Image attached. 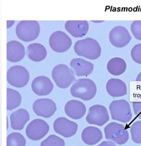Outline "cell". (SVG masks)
<instances>
[{
  "label": "cell",
  "mask_w": 141,
  "mask_h": 146,
  "mask_svg": "<svg viewBox=\"0 0 141 146\" xmlns=\"http://www.w3.org/2000/svg\"><path fill=\"white\" fill-rule=\"evenodd\" d=\"M74 50L78 56L91 60L99 58L101 52L99 43L91 38L77 41L74 45Z\"/></svg>",
  "instance_id": "cell-1"
},
{
  "label": "cell",
  "mask_w": 141,
  "mask_h": 146,
  "mask_svg": "<svg viewBox=\"0 0 141 146\" xmlns=\"http://www.w3.org/2000/svg\"><path fill=\"white\" fill-rule=\"evenodd\" d=\"M96 90V86L94 82L88 78L76 80L70 89L72 96L84 101L89 100L93 98Z\"/></svg>",
  "instance_id": "cell-2"
},
{
  "label": "cell",
  "mask_w": 141,
  "mask_h": 146,
  "mask_svg": "<svg viewBox=\"0 0 141 146\" xmlns=\"http://www.w3.org/2000/svg\"><path fill=\"white\" fill-rule=\"evenodd\" d=\"M40 27L36 21H21L17 24L16 33L21 40L29 42L36 39L39 35Z\"/></svg>",
  "instance_id": "cell-3"
},
{
  "label": "cell",
  "mask_w": 141,
  "mask_h": 146,
  "mask_svg": "<svg viewBox=\"0 0 141 146\" xmlns=\"http://www.w3.org/2000/svg\"><path fill=\"white\" fill-rule=\"evenodd\" d=\"M109 109L112 119L122 123L129 122L132 117L130 106L124 99L115 100L110 105Z\"/></svg>",
  "instance_id": "cell-4"
},
{
  "label": "cell",
  "mask_w": 141,
  "mask_h": 146,
  "mask_svg": "<svg viewBox=\"0 0 141 146\" xmlns=\"http://www.w3.org/2000/svg\"><path fill=\"white\" fill-rule=\"evenodd\" d=\"M104 131L106 139L117 144H124L129 139L128 132L124 126L116 122L108 124L104 127Z\"/></svg>",
  "instance_id": "cell-5"
},
{
  "label": "cell",
  "mask_w": 141,
  "mask_h": 146,
  "mask_svg": "<svg viewBox=\"0 0 141 146\" xmlns=\"http://www.w3.org/2000/svg\"><path fill=\"white\" fill-rule=\"evenodd\" d=\"M52 76L57 86L63 89L69 87L75 80L73 71L63 64L57 65L53 68Z\"/></svg>",
  "instance_id": "cell-6"
},
{
  "label": "cell",
  "mask_w": 141,
  "mask_h": 146,
  "mask_svg": "<svg viewBox=\"0 0 141 146\" xmlns=\"http://www.w3.org/2000/svg\"><path fill=\"white\" fill-rule=\"evenodd\" d=\"M30 76L29 72L24 67L19 65L11 67L7 74L8 82L11 86L17 88L25 86L28 83Z\"/></svg>",
  "instance_id": "cell-7"
},
{
  "label": "cell",
  "mask_w": 141,
  "mask_h": 146,
  "mask_svg": "<svg viewBox=\"0 0 141 146\" xmlns=\"http://www.w3.org/2000/svg\"><path fill=\"white\" fill-rule=\"evenodd\" d=\"M49 126L44 120L40 119H35L27 125L25 130L27 136L33 141L40 140L48 133Z\"/></svg>",
  "instance_id": "cell-8"
},
{
  "label": "cell",
  "mask_w": 141,
  "mask_h": 146,
  "mask_svg": "<svg viewBox=\"0 0 141 146\" xmlns=\"http://www.w3.org/2000/svg\"><path fill=\"white\" fill-rule=\"evenodd\" d=\"M49 44L53 50L57 52L62 53L69 49L72 45V41L65 33L58 31L51 34L49 39Z\"/></svg>",
  "instance_id": "cell-9"
},
{
  "label": "cell",
  "mask_w": 141,
  "mask_h": 146,
  "mask_svg": "<svg viewBox=\"0 0 141 146\" xmlns=\"http://www.w3.org/2000/svg\"><path fill=\"white\" fill-rule=\"evenodd\" d=\"M109 117L107 110L104 106L100 105H93L89 109L86 117L87 122L90 124L102 126L108 122Z\"/></svg>",
  "instance_id": "cell-10"
},
{
  "label": "cell",
  "mask_w": 141,
  "mask_h": 146,
  "mask_svg": "<svg viewBox=\"0 0 141 146\" xmlns=\"http://www.w3.org/2000/svg\"><path fill=\"white\" fill-rule=\"evenodd\" d=\"M33 109L38 116L45 118L53 115L57 110L55 103L49 98H40L36 100L33 105Z\"/></svg>",
  "instance_id": "cell-11"
},
{
  "label": "cell",
  "mask_w": 141,
  "mask_h": 146,
  "mask_svg": "<svg viewBox=\"0 0 141 146\" xmlns=\"http://www.w3.org/2000/svg\"><path fill=\"white\" fill-rule=\"evenodd\" d=\"M53 127L55 131L64 137H70L76 133L78 125L75 122L67 118L61 117L54 121Z\"/></svg>",
  "instance_id": "cell-12"
},
{
  "label": "cell",
  "mask_w": 141,
  "mask_h": 146,
  "mask_svg": "<svg viewBox=\"0 0 141 146\" xmlns=\"http://www.w3.org/2000/svg\"><path fill=\"white\" fill-rule=\"evenodd\" d=\"M31 87L35 94L39 96H45L52 92L54 85L49 78L41 76L35 78L32 82Z\"/></svg>",
  "instance_id": "cell-13"
},
{
  "label": "cell",
  "mask_w": 141,
  "mask_h": 146,
  "mask_svg": "<svg viewBox=\"0 0 141 146\" xmlns=\"http://www.w3.org/2000/svg\"><path fill=\"white\" fill-rule=\"evenodd\" d=\"M25 55V48L20 42L10 41L7 44V59L9 61L16 62L21 60Z\"/></svg>",
  "instance_id": "cell-14"
},
{
  "label": "cell",
  "mask_w": 141,
  "mask_h": 146,
  "mask_svg": "<svg viewBox=\"0 0 141 146\" xmlns=\"http://www.w3.org/2000/svg\"><path fill=\"white\" fill-rule=\"evenodd\" d=\"M86 110L85 105L81 102L76 100L69 101L65 107L66 114L69 117L74 119L82 118L85 115Z\"/></svg>",
  "instance_id": "cell-15"
},
{
  "label": "cell",
  "mask_w": 141,
  "mask_h": 146,
  "mask_svg": "<svg viewBox=\"0 0 141 146\" xmlns=\"http://www.w3.org/2000/svg\"><path fill=\"white\" fill-rule=\"evenodd\" d=\"M65 28L73 36L80 37L87 33L89 25L86 21H68L65 24Z\"/></svg>",
  "instance_id": "cell-16"
},
{
  "label": "cell",
  "mask_w": 141,
  "mask_h": 146,
  "mask_svg": "<svg viewBox=\"0 0 141 146\" xmlns=\"http://www.w3.org/2000/svg\"><path fill=\"white\" fill-rule=\"evenodd\" d=\"M106 88L108 93L113 97L122 96L127 93V87L125 83L119 79H109L106 83Z\"/></svg>",
  "instance_id": "cell-17"
},
{
  "label": "cell",
  "mask_w": 141,
  "mask_h": 146,
  "mask_svg": "<svg viewBox=\"0 0 141 146\" xmlns=\"http://www.w3.org/2000/svg\"><path fill=\"white\" fill-rule=\"evenodd\" d=\"M70 66L77 76H86L91 74L94 65L91 62L81 58H74L70 63Z\"/></svg>",
  "instance_id": "cell-18"
},
{
  "label": "cell",
  "mask_w": 141,
  "mask_h": 146,
  "mask_svg": "<svg viewBox=\"0 0 141 146\" xmlns=\"http://www.w3.org/2000/svg\"><path fill=\"white\" fill-rule=\"evenodd\" d=\"M29 119V113L26 110L23 108L19 109L10 115L11 127L15 130H21Z\"/></svg>",
  "instance_id": "cell-19"
},
{
  "label": "cell",
  "mask_w": 141,
  "mask_h": 146,
  "mask_svg": "<svg viewBox=\"0 0 141 146\" xmlns=\"http://www.w3.org/2000/svg\"><path fill=\"white\" fill-rule=\"evenodd\" d=\"M81 136L83 142L88 145L96 144L103 137L101 131L99 128L92 126L85 128L82 132Z\"/></svg>",
  "instance_id": "cell-20"
},
{
  "label": "cell",
  "mask_w": 141,
  "mask_h": 146,
  "mask_svg": "<svg viewBox=\"0 0 141 146\" xmlns=\"http://www.w3.org/2000/svg\"><path fill=\"white\" fill-rule=\"evenodd\" d=\"M26 52L28 57L35 62L43 60L46 58L47 54V52L45 47L38 43L29 44L27 48Z\"/></svg>",
  "instance_id": "cell-21"
},
{
  "label": "cell",
  "mask_w": 141,
  "mask_h": 146,
  "mask_svg": "<svg viewBox=\"0 0 141 146\" xmlns=\"http://www.w3.org/2000/svg\"><path fill=\"white\" fill-rule=\"evenodd\" d=\"M107 67L108 71L110 74L114 76H119L125 72L127 66L123 59L115 57L109 60Z\"/></svg>",
  "instance_id": "cell-22"
},
{
  "label": "cell",
  "mask_w": 141,
  "mask_h": 146,
  "mask_svg": "<svg viewBox=\"0 0 141 146\" xmlns=\"http://www.w3.org/2000/svg\"><path fill=\"white\" fill-rule=\"evenodd\" d=\"M7 109L11 110L18 107L21 104L22 98L17 91L10 88H7Z\"/></svg>",
  "instance_id": "cell-23"
},
{
  "label": "cell",
  "mask_w": 141,
  "mask_h": 146,
  "mask_svg": "<svg viewBox=\"0 0 141 146\" xmlns=\"http://www.w3.org/2000/svg\"><path fill=\"white\" fill-rule=\"evenodd\" d=\"M123 28L117 26L113 28L110 31L109 38L111 43L114 46L120 47L123 45L122 42Z\"/></svg>",
  "instance_id": "cell-24"
},
{
  "label": "cell",
  "mask_w": 141,
  "mask_h": 146,
  "mask_svg": "<svg viewBox=\"0 0 141 146\" xmlns=\"http://www.w3.org/2000/svg\"><path fill=\"white\" fill-rule=\"evenodd\" d=\"M26 143L24 136L18 132H13L7 137V146H25Z\"/></svg>",
  "instance_id": "cell-25"
},
{
  "label": "cell",
  "mask_w": 141,
  "mask_h": 146,
  "mask_svg": "<svg viewBox=\"0 0 141 146\" xmlns=\"http://www.w3.org/2000/svg\"><path fill=\"white\" fill-rule=\"evenodd\" d=\"M64 140L55 135H51L42 141L40 146H65Z\"/></svg>",
  "instance_id": "cell-26"
},
{
  "label": "cell",
  "mask_w": 141,
  "mask_h": 146,
  "mask_svg": "<svg viewBox=\"0 0 141 146\" xmlns=\"http://www.w3.org/2000/svg\"><path fill=\"white\" fill-rule=\"evenodd\" d=\"M130 131L132 141L136 143H141V121L134 123L131 126Z\"/></svg>",
  "instance_id": "cell-27"
},
{
  "label": "cell",
  "mask_w": 141,
  "mask_h": 146,
  "mask_svg": "<svg viewBox=\"0 0 141 146\" xmlns=\"http://www.w3.org/2000/svg\"><path fill=\"white\" fill-rule=\"evenodd\" d=\"M132 107L135 115L138 118L141 119V102H133Z\"/></svg>",
  "instance_id": "cell-28"
},
{
  "label": "cell",
  "mask_w": 141,
  "mask_h": 146,
  "mask_svg": "<svg viewBox=\"0 0 141 146\" xmlns=\"http://www.w3.org/2000/svg\"><path fill=\"white\" fill-rule=\"evenodd\" d=\"M97 146H117L113 142L110 141H104Z\"/></svg>",
  "instance_id": "cell-29"
},
{
  "label": "cell",
  "mask_w": 141,
  "mask_h": 146,
  "mask_svg": "<svg viewBox=\"0 0 141 146\" xmlns=\"http://www.w3.org/2000/svg\"><path fill=\"white\" fill-rule=\"evenodd\" d=\"M136 81H141V72H140L137 75L136 78Z\"/></svg>",
  "instance_id": "cell-30"
}]
</instances>
